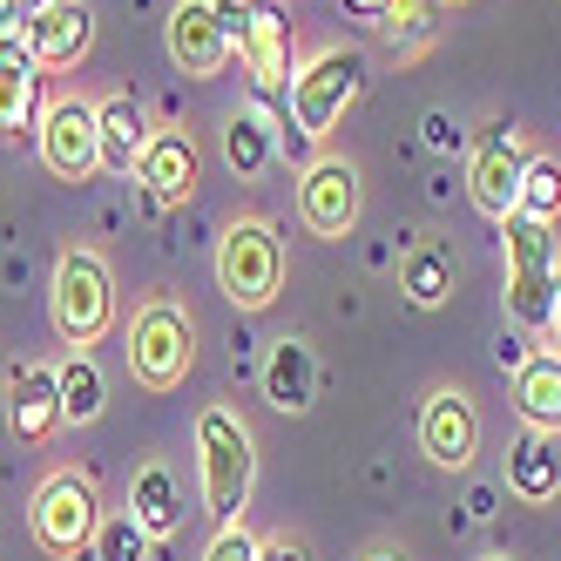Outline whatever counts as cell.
Returning <instances> with one entry per match:
<instances>
[{"label":"cell","instance_id":"cell-1","mask_svg":"<svg viewBox=\"0 0 561 561\" xmlns=\"http://www.w3.org/2000/svg\"><path fill=\"white\" fill-rule=\"evenodd\" d=\"M196 467H204V507L217 528H230L251 501V480H257V447H251V426L237 420L230 407H204L196 413Z\"/></svg>","mask_w":561,"mask_h":561},{"label":"cell","instance_id":"cell-21","mask_svg":"<svg viewBox=\"0 0 561 561\" xmlns=\"http://www.w3.org/2000/svg\"><path fill=\"white\" fill-rule=\"evenodd\" d=\"M95 123H102V170H136L142 149H149L142 108H136L129 95H108V102L95 108Z\"/></svg>","mask_w":561,"mask_h":561},{"label":"cell","instance_id":"cell-7","mask_svg":"<svg viewBox=\"0 0 561 561\" xmlns=\"http://www.w3.org/2000/svg\"><path fill=\"white\" fill-rule=\"evenodd\" d=\"M48 298H55V332L68 345H95L115 318V285H108V264L95 251H61Z\"/></svg>","mask_w":561,"mask_h":561},{"label":"cell","instance_id":"cell-29","mask_svg":"<svg viewBox=\"0 0 561 561\" xmlns=\"http://www.w3.org/2000/svg\"><path fill=\"white\" fill-rule=\"evenodd\" d=\"M257 535H244V520H230V528H217V541H210V554L204 561H257Z\"/></svg>","mask_w":561,"mask_h":561},{"label":"cell","instance_id":"cell-18","mask_svg":"<svg viewBox=\"0 0 561 561\" xmlns=\"http://www.w3.org/2000/svg\"><path fill=\"white\" fill-rule=\"evenodd\" d=\"M129 514H136V528L149 541H170L183 528V488H176V473L163 460H149L136 473V488H129Z\"/></svg>","mask_w":561,"mask_h":561},{"label":"cell","instance_id":"cell-20","mask_svg":"<svg viewBox=\"0 0 561 561\" xmlns=\"http://www.w3.org/2000/svg\"><path fill=\"white\" fill-rule=\"evenodd\" d=\"M21 439H48L61 426V373L55 366H21L14 373V407H8Z\"/></svg>","mask_w":561,"mask_h":561},{"label":"cell","instance_id":"cell-12","mask_svg":"<svg viewBox=\"0 0 561 561\" xmlns=\"http://www.w3.org/2000/svg\"><path fill=\"white\" fill-rule=\"evenodd\" d=\"M27 34H34V68H75L95 42V14L82 0H34Z\"/></svg>","mask_w":561,"mask_h":561},{"label":"cell","instance_id":"cell-38","mask_svg":"<svg viewBox=\"0 0 561 561\" xmlns=\"http://www.w3.org/2000/svg\"><path fill=\"white\" fill-rule=\"evenodd\" d=\"M27 8H34V0H27Z\"/></svg>","mask_w":561,"mask_h":561},{"label":"cell","instance_id":"cell-6","mask_svg":"<svg viewBox=\"0 0 561 561\" xmlns=\"http://www.w3.org/2000/svg\"><path fill=\"white\" fill-rule=\"evenodd\" d=\"M190 358H196V325H190V311H183L176 298H149V305L136 311V325H129V373H136L149 392H170V386H183Z\"/></svg>","mask_w":561,"mask_h":561},{"label":"cell","instance_id":"cell-34","mask_svg":"<svg viewBox=\"0 0 561 561\" xmlns=\"http://www.w3.org/2000/svg\"><path fill=\"white\" fill-rule=\"evenodd\" d=\"M345 8H352V14H386L392 0H345Z\"/></svg>","mask_w":561,"mask_h":561},{"label":"cell","instance_id":"cell-36","mask_svg":"<svg viewBox=\"0 0 561 561\" xmlns=\"http://www.w3.org/2000/svg\"><path fill=\"white\" fill-rule=\"evenodd\" d=\"M480 561H507V554H480Z\"/></svg>","mask_w":561,"mask_h":561},{"label":"cell","instance_id":"cell-2","mask_svg":"<svg viewBox=\"0 0 561 561\" xmlns=\"http://www.w3.org/2000/svg\"><path fill=\"white\" fill-rule=\"evenodd\" d=\"M501 244H507V311H514L528 332H548V325H554V305H561L554 224L514 210V217L501 224Z\"/></svg>","mask_w":561,"mask_h":561},{"label":"cell","instance_id":"cell-33","mask_svg":"<svg viewBox=\"0 0 561 561\" xmlns=\"http://www.w3.org/2000/svg\"><path fill=\"white\" fill-rule=\"evenodd\" d=\"M358 561H413V554H407V548H392V541H379V548H366Z\"/></svg>","mask_w":561,"mask_h":561},{"label":"cell","instance_id":"cell-35","mask_svg":"<svg viewBox=\"0 0 561 561\" xmlns=\"http://www.w3.org/2000/svg\"><path fill=\"white\" fill-rule=\"evenodd\" d=\"M548 332H554V339H561V305H554V325H548Z\"/></svg>","mask_w":561,"mask_h":561},{"label":"cell","instance_id":"cell-15","mask_svg":"<svg viewBox=\"0 0 561 561\" xmlns=\"http://www.w3.org/2000/svg\"><path fill=\"white\" fill-rule=\"evenodd\" d=\"M237 55L251 61L257 95H264V102H277L285 75H298V68H291V21L277 14V8H257V14H251V27H244V42H237Z\"/></svg>","mask_w":561,"mask_h":561},{"label":"cell","instance_id":"cell-22","mask_svg":"<svg viewBox=\"0 0 561 561\" xmlns=\"http://www.w3.org/2000/svg\"><path fill=\"white\" fill-rule=\"evenodd\" d=\"M224 156H230L237 176H257V170H271V156H277V129L264 123L257 108H237L230 129H224Z\"/></svg>","mask_w":561,"mask_h":561},{"label":"cell","instance_id":"cell-14","mask_svg":"<svg viewBox=\"0 0 561 561\" xmlns=\"http://www.w3.org/2000/svg\"><path fill=\"white\" fill-rule=\"evenodd\" d=\"M170 61L183 75H217L230 61V42H224V27L210 14V0H183L170 14Z\"/></svg>","mask_w":561,"mask_h":561},{"label":"cell","instance_id":"cell-8","mask_svg":"<svg viewBox=\"0 0 561 561\" xmlns=\"http://www.w3.org/2000/svg\"><path fill=\"white\" fill-rule=\"evenodd\" d=\"M528 163H535V156L520 149V136H514L507 123H501V129H488V142H480L473 170H467L473 210H480V217H494V224H507V217L520 210V176H528Z\"/></svg>","mask_w":561,"mask_h":561},{"label":"cell","instance_id":"cell-10","mask_svg":"<svg viewBox=\"0 0 561 561\" xmlns=\"http://www.w3.org/2000/svg\"><path fill=\"white\" fill-rule=\"evenodd\" d=\"M42 163L61 183H89L102 170V123L89 102H55L42 115Z\"/></svg>","mask_w":561,"mask_h":561},{"label":"cell","instance_id":"cell-4","mask_svg":"<svg viewBox=\"0 0 561 561\" xmlns=\"http://www.w3.org/2000/svg\"><path fill=\"white\" fill-rule=\"evenodd\" d=\"M217 285L237 311H264L285 285V244L264 217H237L224 237H217Z\"/></svg>","mask_w":561,"mask_h":561},{"label":"cell","instance_id":"cell-24","mask_svg":"<svg viewBox=\"0 0 561 561\" xmlns=\"http://www.w3.org/2000/svg\"><path fill=\"white\" fill-rule=\"evenodd\" d=\"M399 291H407L420 311H439V305H447V291H454V257L447 251H413L407 264H399Z\"/></svg>","mask_w":561,"mask_h":561},{"label":"cell","instance_id":"cell-26","mask_svg":"<svg viewBox=\"0 0 561 561\" xmlns=\"http://www.w3.org/2000/svg\"><path fill=\"white\" fill-rule=\"evenodd\" d=\"M34 108H42V75L0 61V129H27Z\"/></svg>","mask_w":561,"mask_h":561},{"label":"cell","instance_id":"cell-19","mask_svg":"<svg viewBox=\"0 0 561 561\" xmlns=\"http://www.w3.org/2000/svg\"><path fill=\"white\" fill-rule=\"evenodd\" d=\"M507 488H514L520 501H535V507L561 494V447H554L548 433L528 426V433L507 447Z\"/></svg>","mask_w":561,"mask_h":561},{"label":"cell","instance_id":"cell-13","mask_svg":"<svg viewBox=\"0 0 561 561\" xmlns=\"http://www.w3.org/2000/svg\"><path fill=\"white\" fill-rule=\"evenodd\" d=\"M136 176H142V190H149V204H156V210L183 204V196L196 190V142H190L183 129H163V136H149V149H142Z\"/></svg>","mask_w":561,"mask_h":561},{"label":"cell","instance_id":"cell-31","mask_svg":"<svg viewBox=\"0 0 561 561\" xmlns=\"http://www.w3.org/2000/svg\"><path fill=\"white\" fill-rule=\"evenodd\" d=\"M420 136H426V149H460V123L447 108H426V123H420Z\"/></svg>","mask_w":561,"mask_h":561},{"label":"cell","instance_id":"cell-25","mask_svg":"<svg viewBox=\"0 0 561 561\" xmlns=\"http://www.w3.org/2000/svg\"><path fill=\"white\" fill-rule=\"evenodd\" d=\"M379 27H386V42L392 48H426L433 42V27H439V0H392V8L379 14Z\"/></svg>","mask_w":561,"mask_h":561},{"label":"cell","instance_id":"cell-28","mask_svg":"<svg viewBox=\"0 0 561 561\" xmlns=\"http://www.w3.org/2000/svg\"><path fill=\"white\" fill-rule=\"evenodd\" d=\"M95 554H102V561H156V554H149V535L136 528V514H102Z\"/></svg>","mask_w":561,"mask_h":561},{"label":"cell","instance_id":"cell-32","mask_svg":"<svg viewBox=\"0 0 561 561\" xmlns=\"http://www.w3.org/2000/svg\"><path fill=\"white\" fill-rule=\"evenodd\" d=\"M257 561H311V554H305L298 541H264V548H257Z\"/></svg>","mask_w":561,"mask_h":561},{"label":"cell","instance_id":"cell-5","mask_svg":"<svg viewBox=\"0 0 561 561\" xmlns=\"http://www.w3.org/2000/svg\"><path fill=\"white\" fill-rule=\"evenodd\" d=\"M358 89H366V61H358L352 48H325V55H311V61L291 75L285 115L298 123L305 142H325V136L339 129V115L358 102Z\"/></svg>","mask_w":561,"mask_h":561},{"label":"cell","instance_id":"cell-3","mask_svg":"<svg viewBox=\"0 0 561 561\" xmlns=\"http://www.w3.org/2000/svg\"><path fill=\"white\" fill-rule=\"evenodd\" d=\"M27 528H34V548L55 554V561H75L82 548H95V528H102V501H95V480L89 473H48L27 501Z\"/></svg>","mask_w":561,"mask_h":561},{"label":"cell","instance_id":"cell-37","mask_svg":"<svg viewBox=\"0 0 561 561\" xmlns=\"http://www.w3.org/2000/svg\"><path fill=\"white\" fill-rule=\"evenodd\" d=\"M0 8H8V0H0Z\"/></svg>","mask_w":561,"mask_h":561},{"label":"cell","instance_id":"cell-23","mask_svg":"<svg viewBox=\"0 0 561 561\" xmlns=\"http://www.w3.org/2000/svg\"><path fill=\"white\" fill-rule=\"evenodd\" d=\"M102 407H108V379H102V366H95L89 352H75L68 366H61V420L89 426Z\"/></svg>","mask_w":561,"mask_h":561},{"label":"cell","instance_id":"cell-30","mask_svg":"<svg viewBox=\"0 0 561 561\" xmlns=\"http://www.w3.org/2000/svg\"><path fill=\"white\" fill-rule=\"evenodd\" d=\"M210 14L224 27V42L237 48V42H244V27H251V14H257V0H210Z\"/></svg>","mask_w":561,"mask_h":561},{"label":"cell","instance_id":"cell-27","mask_svg":"<svg viewBox=\"0 0 561 561\" xmlns=\"http://www.w3.org/2000/svg\"><path fill=\"white\" fill-rule=\"evenodd\" d=\"M520 217H541V224L561 217V163H548V156L528 163V176H520Z\"/></svg>","mask_w":561,"mask_h":561},{"label":"cell","instance_id":"cell-9","mask_svg":"<svg viewBox=\"0 0 561 561\" xmlns=\"http://www.w3.org/2000/svg\"><path fill=\"white\" fill-rule=\"evenodd\" d=\"M298 217L311 237H345L358 224V170L339 156H311L298 176Z\"/></svg>","mask_w":561,"mask_h":561},{"label":"cell","instance_id":"cell-17","mask_svg":"<svg viewBox=\"0 0 561 561\" xmlns=\"http://www.w3.org/2000/svg\"><path fill=\"white\" fill-rule=\"evenodd\" d=\"M514 407L535 433H561V352H535L514 366Z\"/></svg>","mask_w":561,"mask_h":561},{"label":"cell","instance_id":"cell-16","mask_svg":"<svg viewBox=\"0 0 561 561\" xmlns=\"http://www.w3.org/2000/svg\"><path fill=\"white\" fill-rule=\"evenodd\" d=\"M264 399L277 413H305L318 399V358L305 339H277L271 358H264Z\"/></svg>","mask_w":561,"mask_h":561},{"label":"cell","instance_id":"cell-11","mask_svg":"<svg viewBox=\"0 0 561 561\" xmlns=\"http://www.w3.org/2000/svg\"><path fill=\"white\" fill-rule=\"evenodd\" d=\"M420 447H426L433 467H454V473L473 467V454H480V413H473L467 392L439 386V392L426 399V413H420Z\"/></svg>","mask_w":561,"mask_h":561}]
</instances>
